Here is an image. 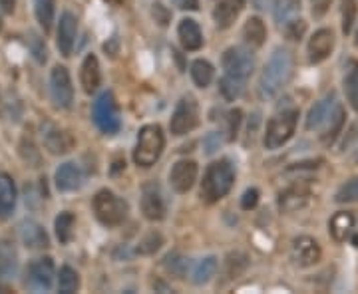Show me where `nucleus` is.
Masks as SVG:
<instances>
[{
  "label": "nucleus",
  "instance_id": "obj_21",
  "mask_svg": "<svg viewBox=\"0 0 358 294\" xmlns=\"http://www.w3.org/2000/svg\"><path fill=\"white\" fill-rule=\"evenodd\" d=\"M337 104H339L337 95L333 92L324 95L321 102H317L306 115V129H321L322 124L326 122V117L331 115V111L335 110Z\"/></svg>",
  "mask_w": 358,
  "mask_h": 294
},
{
  "label": "nucleus",
  "instance_id": "obj_33",
  "mask_svg": "<svg viewBox=\"0 0 358 294\" xmlns=\"http://www.w3.org/2000/svg\"><path fill=\"white\" fill-rule=\"evenodd\" d=\"M34 12L44 32H50L54 22V0H34Z\"/></svg>",
  "mask_w": 358,
  "mask_h": 294
},
{
  "label": "nucleus",
  "instance_id": "obj_15",
  "mask_svg": "<svg viewBox=\"0 0 358 294\" xmlns=\"http://www.w3.org/2000/svg\"><path fill=\"white\" fill-rule=\"evenodd\" d=\"M76 34H78V20H76L74 14L70 12H64L60 16V22H58V34H56V46L62 56L72 54L76 44Z\"/></svg>",
  "mask_w": 358,
  "mask_h": 294
},
{
  "label": "nucleus",
  "instance_id": "obj_25",
  "mask_svg": "<svg viewBox=\"0 0 358 294\" xmlns=\"http://www.w3.org/2000/svg\"><path fill=\"white\" fill-rule=\"evenodd\" d=\"M20 239L28 249H46L48 247L46 231L34 220H24L20 225Z\"/></svg>",
  "mask_w": 358,
  "mask_h": 294
},
{
  "label": "nucleus",
  "instance_id": "obj_24",
  "mask_svg": "<svg viewBox=\"0 0 358 294\" xmlns=\"http://www.w3.org/2000/svg\"><path fill=\"white\" fill-rule=\"evenodd\" d=\"M80 82H82V88L86 93H94L102 82V74H100V64H98V58L94 54H88L82 62V68H80Z\"/></svg>",
  "mask_w": 358,
  "mask_h": 294
},
{
  "label": "nucleus",
  "instance_id": "obj_4",
  "mask_svg": "<svg viewBox=\"0 0 358 294\" xmlns=\"http://www.w3.org/2000/svg\"><path fill=\"white\" fill-rule=\"evenodd\" d=\"M94 213L98 220L106 227H118L128 217V203L115 193L102 189L94 197Z\"/></svg>",
  "mask_w": 358,
  "mask_h": 294
},
{
  "label": "nucleus",
  "instance_id": "obj_14",
  "mask_svg": "<svg viewBox=\"0 0 358 294\" xmlns=\"http://www.w3.org/2000/svg\"><path fill=\"white\" fill-rule=\"evenodd\" d=\"M197 179V163L191 159H179L170 171V183L177 193H188Z\"/></svg>",
  "mask_w": 358,
  "mask_h": 294
},
{
  "label": "nucleus",
  "instance_id": "obj_8",
  "mask_svg": "<svg viewBox=\"0 0 358 294\" xmlns=\"http://www.w3.org/2000/svg\"><path fill=\"white\" fill-rule=\"evenodd\" d=\"M223 68H225V72L229 76L247 80L253 74L255 58L245 48L235 46V48H229L225 54H223Z\"/></svg>",
  "mask_w": 358,
  "mask_h": 294
},
{
  "label": "nucleus",
  "instance_id": "obj_1",
  "mask_svg": "<svg viewBox=\"0 0 358 294\" xmlns=\"http://www.w3.org/2000/svg\"><path fill=\"white\" fill-rule=\"evenodd\" d=\"M293 68H295L293 54L284 48H277L265 64L263 74L259 78V95L263 100H273L275 95H279L289 84Z\"/></svg>",
  "mask_w": 358,
  "mask_h": 294
},
{
  "label": "nucleus",
  "instance_id": "obj_39",
  "mask_svg": "<svg viewBox=\"0 0 358 294\" xmlns=\"http://www.w3.org/2000/svg\"><path fill=\"white\" fill-rule=\"evenodd\" d=\"M188 258L179 257V255H175V253H173V255H168L166 260H164L166 271L171 273L173 276H177V278H183V276H186V273H188Z\"/></svg>",
  "mask_w": 358,
  "mask_h": 294
},
{
  "label": "nucleus",
  "instance_id": "obj_46",
  "mask_svg": "<svg viewBox=\"0 0 358 294\" xmlns=\"http://www.w3.org/2000/svg\"><path fill=\"white\" fill-rule=\"evenodd\" d=\"M331 2H333V0H311V6H313V14H315V16H322V14H324V12L328 10Z\"/></svg>",
  "mask_w": 358,
  "mask_h": 294
},
{
  "label": "nucleus",
  "instance_id": "obj_17",
  "mask_svg": "<svg viewBox=\"0 0 358 294\" xmlns=\"http://www.w3.org/2000/svg\"><path fill=\"white\" fill-rule=\"evenodd\" d=\"M309 197H311V191H309L306 185H291V187H287L284 191L279 193V209L284 211V213H293V211L304 207L306 201H309Z\"/></svg>",
  "mask_w": 358,
  "mask_h": 294
},
{
  "label": "nucleus",
  "instance_id": "obj_40",
  "mask_svg": "<svg viewBox=\"0 0 358 294\" xmlns=\"http://www.w3.org/2000/svg\"><path fill=\"white\" fill-rule=\"evenodd\" d=\"M161 235H157V233H150L146 239L139 242V247H137V253H142V255H151V253H155L159 247H161Z\"/></svg>",
  "mask_w": 358,
  "mask_h": 294
},
{
  "label": "nucleus",
  "instance_id": "obj_32",
  "mask_svg": "<svg viewBox=\"0 0 358 294\" xmlns=\"http://www.w3.org/2000/svg\"><path fill=\"white\" fill-rule=\"evenodd\" d=\"M191 78H193L197 88H208L213 80V66L208 60H195L191 64Z\"/></svg>",
  "mask_w": 358,
  "mask_h": 294
},
{
  "label": "nucleus",
  "instance_id": "obj_19",
  "mask_svg": "<svg viewBox=\"0 0 358 294\" xmlns=\"http://www.w3.org/2000/svg\"><path fill=\"white\" fill-rule=\"evenodd\" d=\"M344 122H346V111H344L342 104L339 102L321 128V139L324 146L335 144V139L339 137V133L342 131V128H344Z\"/></svg>",
  "mask_w": 358,
  "mask_h": 294
},
{
  "label": "nucleus",
  "instance_id": "obj_27",
  "mask_svg": "<svg viewBox=\"0 0 358 294\" xmlns=\"http://www.w3.org/2000/svg\"><path fill=\"white\" fill-rule=\"evenodd\" d=\"M19 255L8 240H0V278H10L16 275Z\"/></svg>",
  "mask_w": 358,
  "mask_h": 294
},
{
  "label": "nucleus",
  "instance_id": "obj_30",
  "mask_svg": "<svg viewBox=\"0 0 358 294\" xmlns=\"http://www.w3.org/2000/svg\"><path fill=\"white\" fill-rule=\"evenodd\" d=\"M215 271H217V258L215 257L201 258V260L195 264L193 273H191V280H193L197 286L208 284L209 280L215 276Z\"/></svg>",
  "mask_w": 358,
  "mask_h": 294
},
{
  "label": "nucleus",
  "instance_id": "obj_13",
  "mask_svg": "<svg viewBox=\"0 0 358 294\" xmlns=\"http://www.w3.org/2000/svg\"><path fill=\"white\" fill-rule=\"evenodd\" d=\"M42 142H44V147L54 155H64V153L72 151V147H74V137L54 124H46L42 128Z\"/></svg>",
  "mask_w": 358,
  "mask_h": 294
},
{
  "label": "nucleus",
  "instance_id": "obj_34",
  "mask_svg": "<svg viewBox=\"0 0 358 294\" xmlns=\"http://www.w3.org/2000/svg\"><path fill=\"white\" fill-rule=\"evenodd\" d=\"M344 92H346L350 106L358 113V62H353L350 70L344 76Z\"/></svg>",
  "mask_w": 358,
  "mask_h": 294
},
{
  "label": "nucleus",
  "instance_id": "obj_10",
  "mask_svg": "<svg viewBox=\"0 0 358 294\" xmlns=\"http://www.w3.org/2000/svg\"><path fill=\"white\" fill-rule=\"evenodd\" d=\"M142 211H144V217L148 220H161L166 217L168 205H166L161 189L155 183L144 185V191H142Z\"/></svg>",
  "mask_w": 358,
  "mask_h": 294
},
{
  "label": "nucleus",
  "instance_id": "obj_50",
  "mask_svg": "<svg viewBox=\"0 0 358 294\" xmlns=\"http://www.w3.org/2000/svg\"><path fill=\"white\" fill-rule=\"evenodd\" d=\"M106 2H110V4H122L124 0H106Z\"/></svg>",
  "mask_w": 358,
  "mask_h": 294
},
{
  "label": "nucleus",
  "instance_id": "obj_16",
  "mask_svg": "<svg viewBox=\"0 0 358 294\" xmlns=\"http://www.w3.org/2000/svg\"><path fill=\"white\" fill-rule=\"evenodd\" d=\"M333 48H335V36H333V32L326 30V28L317 30L311 36V40H309V48H306L309 62L311 64H321L322 60H326L331 56Z\"/></svg>",
  "mask_w": 358,
  "mask_h": 294
},
{
  "label": "nucleus",
  "instance_id": "obj_49",
  "mask_svg": "<svg viewBox=\"0 0 358 294\" xmlns=\"http://www.w3.org/2000/svg\"><path fill=\"white\" fill-rule=\"evenodd\" d=\"M253 4H255L257 10H265V8L271 4V0H253Z\"/></svg>",
  "mask_w": 358,
  "mask_h": 294
},
{
  "label": "nucleus",
  "instance_id": "obj_18",
  "mask_svg": "<svg viewBox=\"0 0 358 294\" xmlns=\"http://www.w3.org/2000/svg\"><path fill=\"white\" fill-rule=\"evenodd\" d=\"M247 0H221L215 10H213V20H215V26L219 30H225L229 28L237 16L241 14V10L245 8Z\"/></svg>",
  "mask_w": 358,
  "mask_h": 294
},
{
  "label": "nucleus",
  "instance_id": "obj_47",
  "mask_svg": "<svg viewBox=\"0 0 358 294\" xmlns=\"http://www.w3.org/2000/svg\"><path fill=\"white\" fill-rule=\"evenodd\" d=\"M179 10H197L199 8V0H171Z\"/></svg>",
  "mask_w": 358,
  "mask_h": 294
},
{
  "label": "nucleus",
  "instance_id": "obj_41",
  "mask_svg": "<svg viewBox=\"0 0 358 294\" xmlns=\"http://www.w3.org/2000/svg\"><path fill=\"white\" fill-rule=\"evenodd\" d=\"M243 113L241 110H231L229 111V115H227V135H229V139H235L237 137V133H239V126H241V117Z\"/></svg>",
  "mask_w": 358,
  "mask_h": 294
},
{
  "label": "nucleus",
  "instance_id": "obj_5",
  "mask_svg": "<svg viewBox=\"0 0 358 294\" xmlns=\"http://www.w3.org/2000/svg\"><path fill=\"white\" fill-rule=\"evenodd\" d=\"M297 122H299V111L297 110H284L281 113H277L265 131L263 146L265 149H279L283 147L295 133L297 128Z\"/></svg>",
  "mask_w": 358,
  "mask_h": 294
},
{
  "label": "nucleus",
  "instance_id": "obj_42",
  "mask_svg": "<svg viewBox=\"0 0 358 294\" xmlns=\"http://www.w3.org/2000/svg\"><path fill=\"white\" fill-rule=\"evenodd\" d=\"M257 203H259V191H257V189H247L243 199H241V207H243L245 211H249V209H253Z\"/></svg>",
  "mask_w": 358,
  "mask_h": 294
},
{
  "label": "nucleus",
  "instance_id": "obj_3",
  "mask_svg": "<svg viewBox=\"0 0 358 294\" xmlns=\"http://www.w3.org/2000/svg\"><path fill=\"white\" fill-rule=\"evenodd\" d=\"M166 147V137L159 126H144L137 133V144L133 149V161L137 167H151L161 157Z\"/></svg>",
  "mask_w": 358,
  "mask_h": 294
},
{
  "label": "nucleus",
  "instance_id": "obj_38",
  "mask_svg": "<svg viewBox=\"0 0 358 294\" xmlns=\"http://www.w3.org/2000/svg\"><path fill=\"white\" fill-rule=\"evenodd\" d=\"M337 203H355L358 201V177L348 179L346 183L340 185V189L335 195Z\"/></svg>",
  "mask_w": 358,
  "mask_h": 294
},
{
  "label": "nucleus",
  "instance_id": "obj_2",
  "mask_svg": "<svg viewBox=\"0 0 358 294\" xmlns=\"http://www.w3.org/2000/svg\"><path fill=\"white\" fill-rule=\"evenodd\" d=\"M235 183V171L229 161H215L208 167L201 181V199L205 203H217L225 197Z\"/></svg>",
  "mask_w": 358,
  "mask_h": 294
},
{
  "label": "nucleus",
  "instance_id": "obj_31",
  "mask_svg": "<svg viewBox=\"0 0 358 294\" xmlns=\"http://www.w3.org/2000/svg\"><path fill=\"white\" fill-rule=\"evenodd\" d=\"M54 229H56V237L62 245H68L74 235V215L70 211L60 213L54 220Z\"/></svg>",
  "mask_w": 358,
  "mask_h": 294
},
{
  "label": "nucleus",
  "instance_id": "obj_48",
  "mask_svg": "<svg viewBox=\"0 0 358 294\" xmlns=\"http://www.w3.org/2000/svg\"><path fill=\"white\" fill-rule=\"evenodd\" d=\"M14 4H16V0H0V6H2V10L4 12H12L14 10Z\"/></svg>",
  "mask_w": 358,
  "mask_h": 294
},
{
  "label": "nucleus",
  "instance_id": "obj_35",
  "mask_svg": "<svg viewBox=\"0 0 358 294\" xmlns=\"http://www.w3.org/2000/svg\"><path fill=\"white\" fill-rule=\"evenodd\" d=\"M80 289V276L74 269L70 267H62L60 275H58V291L62 294H72Z\"/></svg>",
  "mask_w": 358,
  "mask_h": 294
},
{
  "label": "nucleus",
  "instance_id": "obj_7",
  "mask_svg": "<svg viewBox=\"0 0 358 294\" xmlns=\"http://www.w3.org/2000/svg\"><path fill=\"white\" fill-rule=\"evenodd\" d=\"M199 124V108H197V102L191 98V95H186L179 100L177 108L173 111L170 122V129L173 135H186L189 131L197 128Z\"/></svg>",
  "mask_w": 358,
  "mask_h": 294
},
{
  "label": "nucleus",
  "instance_id": "obj_44",
  "mask_svg": "<svg viewBox=\"0 0 358 294\" xmlns=\"http://www.w3.org/2000/svg\"><path fill=\"white\" fill-rule=\"evenodd\" d=\"M32 44H34V46H32L34 58H36L40 64H42V62H46V46H44V44L40 42V38L34 36V34H32Z\"/></svg>",
  "mask_w": 358,
  "mask_h": 294
},
{
  "label": "nucleus",
  "instance_id": "obj_28",
  "mask_svg": "<svg viewBox=\"0 0 358 294\" xmlns=\"http://www.w3.org/2000/svg\"><path fill=\"white\" fill-rule=\"evenodd\" d=\"M301 12V0H277L275 2V20L281 26H289L295 22Z\"/></svg>",
  "mask_w": 358,
  "mask_h": 294
},
{
  "label": "nucleus",
  "instance_id": "obj_12",
  "mask_svg": "<svg viewBox=\"0 0 358 294\" xmlns=\"http://www.w3.org/2000/svg\"><path fill=\"white\" fill-rule=\"evenodd\" d=\"M54 262L50 257L38 258L28 267V284L36 291H50L54 282Z\"/></svg>",
  "mask_w": 358,
  "mask_h": 294
},
{
  "label": "nucleus",
  "instance_id": "obj_43",
  "mask_svg": "<svg viewBox=\"0 0 358 294\" xmlns=\"http://www.w3.org/2000/svg\"><path fill=\"white\" fill-rule=\"evenodd\" d=\"M302 32H304V22L302 20H295V22H291L287 26V34H289V38H293V40H299L302 36Z\"/></svg>",
  "mask_w": 358,
  "mask_h": 294
},
{
  "label": "nucleus",
  "instance_id": "obj_6",
  "mask_svg": "<svg viewBox=\"0 0 358 294\" xmlns=\"http://www.w3.org/2000/svg\"><path fill=\"white\" fill-rule=\"evenodd\" d=\"M92 117L98 129L106 135H113L122 128V120H120V111L118 104L113 100L112 92H104L98 95L92 108Z\"/></svg>",
  "mask_w": 358,
  "mask_h": 294
},
{
  "label": "nucleus",
  "instance_id": "obj_29",
  "mask_svg": "<svg viewBox=\"0 0 358 294\" xmlns=\"http://www.w3.org/2000/svg\"><path fill=\"white\" fill-rule=\"evenodd\" d=\"M243 38H245L247 44L253 46V48L263 46L265 38H267V28H265L263 20L257 19V16L247 20L245 26H243Z\"/></svg>",
  "mask_w": 358,
  "mask_h": 294
},
{
  "label": "nucleus",
  "instance_id": "obj_36",
  "mask_svg": "<svg viewBox=\"0 0 358 294\" xmlns=\"http://www.w3.org/2000/svg\"><path fill=\"white\" fill-rule=\"evenodd\" d=\"M221 93L225 95L229 102H233V100H237L243 90H245V80H241V78H233V76H229L227 74L225 78L221 80Z\"/></svg>",
  "mask_w": 358,
  "mask_h": 294
},
{
  "label": "nucleus",
  "instance_id": "obj_22",
  "mask_svg": "<svg viewBox=\"0 0 358 294\" xmlns=\"http://www.w3.org/2000/svg\"><path fill=\"white\" fill-rule=\"evenodd\" d=\"M16 185L6 173H0V220L8 219L16 207Z\"/></svg>",
  "mask_w": 358,
  "mask_h": 294
},
{
  "label": "nucleus",
  "instance_id": "obj_11",
  "mask_svg": "<svg viewBox=\"0 0 358 294\" xmlns=\"http://www.w3.org/2000/svg\"><path fill=\"white\" fill-rule=\"evenodd\" d=\"M291 255L297 267H315L322 257L321 247L319 242L313 239V237H297L293 240V249H291Z\"/></svg>",
  "mask_w": 358,
  "mask_h": 294
},
{
  "label": "nucleus",
  "instance_id": "obj_37",
  "mask_svg": "<svg viewBox=\"0 0 358 294\" xmlns=\"http://www.w3.org/2000/svg\"><path fill=\"white\" fill-rule=\"evenodd\" d=\"M357 0H342V34L348 36L353 32L357 20Z\"/></svg>",
  "mask_w": 358,
  "mask_h": 294
},
{
  "label": "nucleus",
  "instance_id": "obj_23",
  "mask_svg": "<svg viewBox=\"0 0 358 294\" xmlns=\"http://www.w3.org/2000/svg\"><path fill=\"white\" fill-rule=\"evenodd\" d=\"M54 181H56V187L64 193H70V191H76L82 187V171L76 163H64L56 169V175H54Z\"/></svg>",
  "mask_w": 358,
  "mask_h": 294
},
{
  "label": "nucleus",
  "instance_id": "obj_26",
  "mask_svg": "<svg viewBox=\"0 0 358 294\" xmlns=\"http://www.w3.org/2000/svg\"><path fill=\"white\" fill-rule=\"evenodd\" d=\"M355 229V215L348 213V211H339L333 215V219L328 223V231L333 235V239L337 242H342V240L348 239V235L353 233Z\"/></svg>",
  "mask_w": 358,
  "mask_h": 294
},
{
  "label": "nucleus",
  "instance_id": "obj_51",
  "mask_svg": "<svg viewBox=\"0 0 358 294\" xmlns=\"http://www.w3.org/2000/svg\"><path fill=\"white\" fill-rule=\"evenodd\" d=\"M0 30H2V19H0Z\"/></svg>",
  "mask_w": 358,
  "mask_h": 294
},
{
  "label": "nucleus",
  "instance_id": "obj_20",
  "mask_svg": "<svg viewBox=\"0 0 358 294\" xmlns=\"http://www.w3.org/2000/svg\"><path fill=\"white\" fill-rule=\"evenodd\" d=\"M177 36L181 46L188 50V52H195L203 46V34L197 26V22L191 19H183L177 26Z\"/></svg>",
  "mask_w": 358,
  "mask_h": 294
},
{
  "label": "nucleus",
  "instance_id": "obj_9",
  "mask_svg": "<svg viewBox=\"0 0 358 294\" xmlns=\"http://www.w3.org/2000/svg\"><path fill=\"white\" fill-rule=\"evenodd\" d=\"M50 93L58 108H70L74 100V88L70 72L64 66H56L50 74Z\"/></svg>",
  "mask_w": 358,
  "mask_h": 294
},
{
  "label": "nucleus",
  "instance_id": "obj_45",
  "mask_svg": "<svg viewBox=\"0 0 358 294\" xmlns=\"http://www.w3.org/2000/svg\"><path fill=\"white\" fill-rule=\"evenodd\" d=\"M153 16H155V22H159L161 26H166L168 24V20H170V12L164 8V4H153Z\"/></svg>",
  "mask_w": 358,
  "mask_h": 294
}]
</instances>
